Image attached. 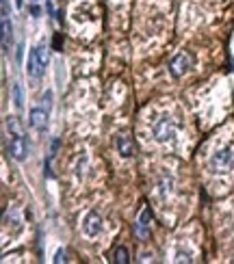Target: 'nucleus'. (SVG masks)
<instances>
[{"instance_id":"1","label":"nucleus","mask_w":234,"mask_h":264,"mask_svg":"<svg viewBox=\"0 0 234 264\" xmlns=\"http://www.w3.org/2000/svg\"><path fill=\"white\" fill-rule=\"evenodd\" d=\"M208 167L212 173H230L234 169V148L232 145H221L210 154Z\"/></svg>"},{"instance_id":"2","label":"nucleus","mask_w":234,"mask_h":264,"mask_svg":"<svg viewBox=\"0 0 234 264\" xmlns=\"http://www.w3.org/2000/svg\"><path fill=\"white\" fill-rule=\"evenodd\" d=\"M176 121L169 115H161L152 121V139L158 143H167L176 137Z\"/></svg>"},{"instance_id":"3","label":"nucleus","mask_w":234,"mask_h":264,"mask_svg":"<svg viewBox=\"0 0 234 264\" xmlns=\"http://www.w3.org/2000/svg\"><path fill=\"white\" fill-rule=\"evenodd\" d=\"M9 130H11V141H9V154L16 158V161H24L26 158V145H24V137L20 132L18 119L16 117H9Z\"/></svg>"},{"instance_id":"4","label":"nucleus","mask_w":234,"mask_h":264,"mask_svg":"<svg viewBox=\"0 0 234 264\" xmlns=\"http://www.w3.org/2000/svg\"><path fill=\"white\" fill-rule=\"evenodd\" d=\"M100 230H102V217L95 210H91L82 219V232H85L89 238H93V236L100 234Z\"/></svg>"},{"instance_id":"5","label":"nucleus","mask_w":234,"mask_h":264,"mask_svg":"<svg viewBox=\"0 0 234 264\" xmlns=\"http://www.w3.org/2000/svg\"><path fill=\"white\" fill-rule=\"evenodd\" d=\"M26 72H29L31 78H39V76L44 74V63H41V59H39V50H37V48L29 52V61H26Z\"/></svg>"},{"instance_id":"6","label":"nucleus","mask_w":234,"mask_h":264,"mask_svg":"<svg viewBox=\"0 0 234 264\" xmlns=\"http://www.w3.org/2000/svg\"><path fill=\"white\" fill-rule=\"evenodd\" d=\"M31 126L35 128L37 132H44L48 126V108L39 106V108H33L31 110Z\"/></svg>"},{"instance_id":"7","label":"nucleus","mask_w":234,"mask_h":264,"mask_svg":"<svg viewBox=\"0 0 234 264\" xmlns=\"http://www.w3.org/2000/svg\"><path fill=\"white\" fill-rule=\"evenodd\" d=\"M189 67H191V57H189V54H184V52L178 54V57H174V61H171V65H169L171 74H174L176 78H180Z\"/></svg>"},{"instance_id":"8","label":"nucleus","mask_w":234,"mask_h":264,"mask_svg":"<svg viewBox=\"0 0 234 264\" xmlns=\"http://www.w3.org/2000/svg\"><path fill=\"white\" fill-rule=\"evenodd\" d=\"M148 227H150V208H143L139 214V221L135 225V232L139 236H148Z\"/></svg>"},{"instance_id":"9","label":"nucleus","mask_w":234,"mask_h":264,"mask_svg":"<svg viewBox=\"0 0 234 264\" xmlns=\"http://www.w3.org/2000/svg\"><path fill=\"white\" fill-rule=\"evenodd\" d=\"M13 26L9 22V16H3V50L9 52V39H11Z\"/></svg>"},{"instance_id":"10","label":"nucleus","mask_w":234,"mask_h":264,"mask_svg":"<svg viewBox=\"0 0 234 264\" xmlns=\"http://www.w3.org/2000/svg\"><path fill=\"white\" fill-rule=\"evenodd\" d=\"M115 145H117V150H120L122 156H126V158L133 156V143H130L126 137H117L115 139Z\"/></svg>"},{"instance_id":"11","label":"nucleus","mask_w":234,"mask_h":264,"mask_svg":"<svg viewBox=\"0 0 234 264\" xmlns=\"http://www.w3.org/2000/svg\"><path fill=\"white\" fill-rule=\"evenodd\" d=\"M11 93H13V104H16V108H22V87L20 85H13L11 87Z\"/></svg>"},{"instance_id":"12","label":"nucleus","mask_w":234,"mask_h":264,"mask_svg":"<svg viewBox=\"0 0 234 264\" xmlns=\"http://www.w3.org/2000/svg\"><path fill=\"white\" fill-rule=\"evenodd\" d=\"M113 260L115 262H120V264H126L130 258H128V251H126V249H124V247H117L115 249V253H113Z\"/></svg>"},{"instance_id":"13","label":"nucleus","mask_w":234,"mask_h":264,"mask_svg":"<svg viewBox=\"0 0 234 264\" xmlns=\"http://www.w3.org/2000/svg\"><path fill=\"white\" fill-rule=\"evenodd\" d=\"M65 251H57V258H54V262H65Z\"/></svg>"},{"instance_id":"14","label":"nucleus","mask_w":234,"mask_h":264,"mask_svg":"<svg viewBox=\"0 0 234 264\" xmlns=\"http://www.w3.org/2000/svg\"><path fill=\"white\" fill-rule=\"evenodd\" d=\"M31 13H33V16H39V9H37V7H35V5H33V7H31Z\"/></svg>"},{"instance_id":"15","label":"nucleus","mask_w":234,"mask_h":264,"mask_svg":"<svg viewBox=\"0 0 234 264\" xmlns=\"http://www.w3.org/2000/svg\"><path fill=\"white\" fill-rule=\"evenodd\" d=\"M16 5H18V7H22V0H16Z\"/></svg>"}]
</instances>
